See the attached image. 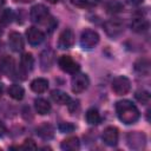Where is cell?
Wrapping results in <instances>:
<instances>
[{
    "label": "cell",
    "mask_w": 151,
    "mask_h": 151,
    "mask_svg": "<svg viewBox=\"0 0 151 151\" xmlns=\"http://www.w3.org/2000/svg\"><path fill=\"white\" fill-rule=\"evenodd\" d=\"M116 112L119 120L127 125L136 123L140 117V112L138 107L130 100H125V99L119 100L116 104Z\"/></svg>",
    "instance_id": "1"
},
{
    "label": "cell",
    "mask_w": 151,
    "mask_h": 151,
    "mask_svg": "<svg viewBox=\"0 0 151 151\" xmlns=\"http://www.w3.org/2000/svg\"><path fill=\"white\" fill-rule=\"evenodd\" d=\"M104 31L106 32V34L111 38H116L118 35H120L124 31V24L122 20H119L118 18H113L107 20L104 24Z\"/></svg>",
    "instance_id": "2"
},
{
    "label": "cell",
    "mask_w": 151,
    "mask_h": 151,
    "mask_svg": "<svg viewBox=\"0 0 151 151\" xmlns=\"http://www.w3.org/2000/svg\"><path fill=\"white\" fill-rule=\"evenodd\" d=\"M58 65L64 72L70 73V74H76L80 70L79 64L70 55H61L58 59Z\"/></svg>",
    "instance_id": "3"
},
{
    "label": "cell",
    "mask_w": 151,
    "mask_h": 151,
    "mask_svg": "<svg viewBox=\"0 0 151 151\" xmlns=\"http://www.w3.org/2000/svg\"><path fill=\"white\" fill-rule=\"evenodd\" d=\"M111 87H112V91L118 94V96H124L126 94L130 88H131V83L130 80L124 77V76H119V77H116L113 80H112V84H111Z\"/></svg>",
    "instance_id": "4"
},
{
    "label": "cell",
    "mask_w": 151,
    "mask_h": 151,
    "mask_svg": "<svg viewBox=\"0 0 151 151\" xmlns=\"http://www.w3.org/2000/svg\"><path fill=\"white\" fill-rule=\"evenodd\" d=\"M29 18L35 24H42L48 19V9L46 6L38 4L34 5L29 11Z\"/></svg>",
    "instance_id": "5"
},
{
    "label": "cell",
    "mask_w": 151,
    "mask_h": 151,
    "mask_svg": "<svg viewBox=\"0 0 151 151\" xmlns=\"http://www.w3.org/2000/svg\"><path fill=\"white\" fill-rule=\"evenodd\" d=\"M99 42V34L93 29H85L80 35V45L84 48H92Z\"/></svg>",
    "instance_id": "6"
},
{
    "label": "cell",
    "mask_w": 151,
    "mask_h": 151,
    "mask_svg": "<svg viewBox=\"0 0 151 151\" xmlns=\"http://www.w3.org/2000/svg\"><path fill=\"white\" fill-rule=\"evenodd\" d=\"M90 80L86 74H77L72 78L71 81V88L74 93H81L88 87Z\"/></svg>",
    "instance_id": "7"
},
{
    "label": "cell",
    "mask_w": 151,
    "mask_h": 151,
    "mask_svg": "<svg viewBox=\"0 0 151 151\" xmlns=\"http://www.w3.org/2000/svg\"><path fill=\"white\" fill-rule=\"evenodd\" d=\"M101 138L104 140V143L109 146H114L118 143V138H119V132L118 129L114 126H107L101 134Z\"/></svg>",
    "instance_id": "8"
},
{
    "label": "cell",
    "mask_w": 151,
    "mask_h": 151,
    "mask_svg": "<svg viewBox=\"0 0 151 151\" xmlns=\"http://www.w3.org/2000/svg\"><path fill=\"white\" fill-rule=\"evenodd\" d=\"M8 45L11 47L12 51L14 52H21L24 50L25 42H24V38L19 32H11L8 34Z\"/></svg>",
    "instance_id": "9"
},
{
    "label": "cell",
    "mask_w": 151,
    "mask_h": 151,
    "mask_svg": "<svg viewBox=\"0 0 151 151\" xmlns=\"http://www.w3.org/2000/svg\"><path fill=\"white\" fill-rule=\"evenodd\" d=\"M145 142H146L145 134L142 133V132L134 131V132H130V133L127 134V144H129V146L132 147V149H140V147H144Z\"/></svg>",
    "instance_id": "10"
},
{
    "label": "cell",
    "mask_w": 151,
    "mask_h": 151,
    "mask_svg": "<svg viewBox=\"0 0 151 151\" xmlns=\"http://www.w3.org/2000/svg\"><path fill=\"white\" fill-rule=\"evenodd\" d=\"M74 44V33L72 32V29L66 28L64 29L58 39V47L64 50V48H70L72 45Z\"/></svg>",
    "instance_id": "11"
},
{
    "label": "cell",
    "mask_w": 151,
    "mask_h": 151,
    "mask_svg": "<svg viewBox=\"0 0 151 151\" xmlns=\"http://www.w3.org/2000/svg\"><path fill=\"white\" fill-rule=\"evenodd\" d=\"M26 37H27V40L28 42L32 45V46H38L40 45L44 39H45V34L37 27H29L27 31H26Z\"/></svg>",
    "instance_id": "12"
},
{
    "label": "cell",
    "mask_w": 151,
    "mask_h": 151,
    "mask_svg": "<svg viewBox=\"0 0 151 151\" xmlns=\"http://www.w3.org/2000/svg\"><path fill=\"white\" fill-rule=\"evenodd\" d=\"M33 65H34V59H33L32 54L24 53L20 58V71H21L22 76H26L28 72H31L33 70Z\"/></svg>",
    "instance_id": "13"
},
{
    "label": "cell",
    "mask_w": 151,
    "mask_h": 151,
    "mask_svg": "<svg viewBox=\"0 0 151 151\" xmlns=\"http://www.w3.org/2000/svg\"><path fill=\"white\" fill-rule=\"evenodd\" d=\"M37 134L40 138L48 140V139L53 138V136H54V127L48 123H42L41 125H39L37 127Z\"/></svg>",
    "instance_id": "14"
},
{
    "label": "cell",
    "mask_w": 151,
    "mask_h": 151,
    "mask_svg": "<svg viewBox=\"0 0 151 151\" xmlns=\"http://www.w3.org/2000/svg\"><path fill=\"white\" fill-rule=\"evenodd\" d=\"M134 71L142 76H149L150 74V71H151V66H150V61L149 59H145V58H142V59H138L134 65Z\"/></svg>",
    "instance_id": "15"
},
{
    "label": "cell",
    "mask_w": 151,
    "mask_h": 151,
    "mask_svg": "<svg viewBox=\"0 0 151 151\" xmlns=\"http://www.w3.org/2000/svg\"><path fill=\"white\" fill-rule=\"evenodd\" d=\"M60 147L65 151H76L80 147V142L78 137H68L61 142Z\"/></svg>",
    "instance_id": "16"
},
{
    "label": "cell",
    "mask_w": 151,
    "mask_h": 151,
    "mask_svg": "<svg viewBox=\"0 0 151 151\" xmlns=\"http://www.w3.org/2000/svg\"><path fill=\"white\" fill-rule=\"evenodd\" d=\"M51 98H52V100H53L54 103H57V104H59V105H67V104L70 103V100H71L70 96H68L66 92L60 91V90H54V91H52Z\"/></svg>",
    "instance_id": "17"
},
{
    "label": "cell",
    "mask_w": 151,
    "mask_h": 151,
    "mask_svg": "<svg viewBox=\"0 0 151 151\" xmlns=\"http://www.w3.org/2000/svg\"><path fill=\"white\" fill-rule=\"evenodd\" d=\"M149 28V21L142 17L139 18H134L131 22V29L133 32H137V33H142V32H145L146 29Z\"/></svg>",
    "instance_id": "18"
},
{
    "label": "cell",
    "mask_w": 151,
    "mask_h": 151,
    "mask_svg": "<svg viewBox=\"0 0 151 151\" xmlns=\"http://www.w3.org/2000/svg\"><path fill=\"white\" fill-rule=\"evenodd\" d=\"M34 107H35V111L41 116L48 114L51 111V104L44 98H37L34 100Z\"/></svg>",
    "instance_id": "19"
},
{
    "label": "cell",
    "mask_w": 151,
    "mask_h": 151,
    "mask_svg": "<svg viewBox=\"0 0 151 151\" xmlns=\"http://www.w3.org/2000/svg\"><path fill=\"white\" fill-rule=\"evenodd\" d=\"M14 70V60L9 55H4L0 58V71L6 74H11Z\"/></svg>",
    "instance_id": "20"
},
{
    "label": "cell",
    "mask_w": 151,
    "mask_h": 151,
    "mask_svg": "<svg viewBox=\"0 0 151 151\" xmlns=\"http://www.w3.org/2000/svg\"><path fill=\"white\" fill-rule=\"evenodd\" d=\"M48 88V81L45 78H37L31 83V90L35 93H44Z\"/></svg>",
    "instance_id": "21"
},
{
    "label": "cell",
    "mask_w": 151,
    "mask_h": 151,
    "mask_svg": "<svg viewBox=\"0 0 151 151\" xmlns=\"http://www.w3.org/2000/svg\"><path fill=\"white\" fill-rule=\"evenodd\" d=\"M85 118H86V122L91 125H98L101 122L100 113L98 112L97 109H88L85 113Z\"/></svg>",
    "instance_id": "22"
},
{
    "label": "cell",
    "mask_w": 151,
    "mask_h": 151,
    "mask_svg": "<svg viewBox=\"0 0 151 151\" xmlns=\"http://www.w3.org/2000/svg\"><path fill=\"white\" fill-rule=\"evenodd\" d=\"M8 94L11 98L15 99V100H21L24 98V94H25V91L22 88V86L18 85V84H14V85H11L9 88H8Z\"/></svg>",
    "instance_id": "23"
},
{
    "label": "cell",
    "mask_w": 151,
    "mask_h": 151,
    "mask_svg": "<svg viewBox=\"0 0 151 151\" xmlns=\"http://www.w3.org/2000/svg\"><path fill=\"white\" fill-rule=\"evenodd\" d=\"M54 54L52 51H44L41 53V57H40V61H41V66H42V70H47L50 68V66L52 65L53 63V58Z\"/></svg>",
    "instance_id": "24"
},
{
    "label": "cell",
    "mask_w": 151,
    "mask_h": 151,
    "mask_svg": "<svg viewBox=\"0 0 151 151\" xmlns=\"http://www.w3.org/2000/svg\"><path fill=\"white\" fill-rule=\"evenodd\" d=\"M134 98H136L139 103H142L143 105H147V104L150 103V100H151L150 93H149L147 91H137V92L134 93Z\"/></svg>",
    "instance_id": "25"
},
{
    "label": "cell",
    "mask_w": 151,
    "mask_h": 151,
    "mask_svg": "<svg viewBox=\"0 0 151 151\" xmlns=\"http://www.w3.org/2000/svg\"><path fill=\"white\" fill-rule=\"evenodd\" d=\"M13 19V12L12 9L9 8H6V9H2L0 12V22L4 24V25H7L12 21Z\"/></svg>",
    "instance_id": "26"
},
{
    "label": "cell",
    "mask_w": 151,
    "mask_h": 151,
    "mask_svg": "<svg viewBox=\"0 0 151 151\" xmlns=\"http://www.w3.org/2000/svg\"><path fill=\"white\" fill-rule=\"evenodd\" d=\"M106 9H107L109 13H118V12L123 11V5H122L119 1L113 0V1H111V2L107 4Z\"/></svg>",
    "instance_id": "27"
},
{
    "label": "cell",
    "mask_w": 151,
    "mask_h": 151,
    "mask_svg": "<svg viewBox=\"0 0 151 151\" xmlns=\"http://www.w3.org/2000/svg\"><path fill=\"white\" fill-rule=\"evenodd\" d=\"M59 131L61 133H71L74 131L76 126L72 124V123H68V122H64V123H60L59 126H58Z\"/></svg>",
    "instance_id": "28"
},
{
    "label": "cell",
    "mask_w": 151,
    "mask_h": 151,
    "mask_svg": "<svg viewBox=\"0 0 151 151\" xmlns=\"http://www.w3.org/2000/svg\"><path fill=\"white\" fill-rule=\"evenodd\" d=\"M72 5L79 8H86L92 5V0H71Z\"/></svg>",
    "instance_id": "29"
},
{
    "label": "cell",
    "mask_w": 151,
    "mask_h": 151,
    "mask_svg": "<svg viewBox=\"0 0 151 151\" xmlns=\"http://www.w3.org/2000/svg\"><path fill=\"white\" fill-rule=\"evenodd\" d=\"M21 149H25V150H34V149H37V144H35V142L33 139L27 138V139H25Z\"/></svg>",
    "instance_id": "30"
},
{
    "label": "cell",
    "mask_w": 151,
    "mask_h": 151,
    "mask_svg": "<svg viewBox=\"0 0 151 151\" xmlns=\"http://www.w3.org/2000/svg\"><path fill=\"white\" fill-rule=\"evenodd\" d=\"M125 1H126L129 5H133V6H134V5H139V4H142L144 0H125Z\"/></svg>",
    "instance_id": "31"
},
{
    "label": "cell",
    "mask_w": 151,
    "mask_h": 151,
    "mask_svg": "<svg viewBox=\"0 0 151 151\" xmlns=\"http://www.w3.org/2000/svg\"><path fill=\"white\" fill-rule=\"evenodd\" d=\"M6 133V126L2 122H0V137H2Z\"/></svg>",
    "instance_id": "32"
},
{
    "label": "cell",
    "mask_w": 151,
    "mask_h": 151,
    "mask_svg": "<svg viewBox=\"0 0 151 151\" xmlns=\"http://www.w3.org/2000/svg\"><path fill=\"white\" fill-rule=\"evenodd\" d=\"M15 2H22V4H26V2H31L32 0H13Z\"/></svg>",
    "instance_id": "33"
},
{
    "label": "cell",
    "mask_w": 151,
    "mask_h": 151,
    "mask_svg": "<svg viewBox=\"0 0 151 151\" xmlns=\"http://www.w3.org/2000/svg\"><path fill=\"white\" fill-rule=\"evenodd\" d=\"M2 92H4V86H2V84H0V97H1Z\"/></svg>",
    "instance_id": "34"
},
{
    "label": "cell",
    "mask_w": 151,
    "mask_h": 151,
    "mask_svg": "<svg viewBox=\"0 0 151 151\" xmlns=\"http://www.w3.org/2000/svg\"><path fill=\"white\" fill-rule=\"evenodd\" d=\"M5 2H6V0H0V7H2L5 5Z\"/></svg>",
    "instance_id": "35"
},
{
    "label": "cell",
    "mask_w": 151,
    "mask_h": 151,
    "mask_svg": "<svg viewBox=\"0 0 151 151\" xmlns=\"http://www.w3.org/2000/svg\"><path fill=\"white\" fill-rule=\"evenodd\" d=\"M48 2H51V4H57L58 2V0H47Z\"/></svg>",
    "instance_id": "36"
},
{
    "label": "cell",
    "mask_w": 151,
    "mask_h": 151,
    "mask_svg": "<svg viewBox=\"0 0 151 151\" xmlns=\"http://www.w3.org/2000/svg\"><path fill=\"white\" fill-rule=\"evenodd\" d=\"M2 34V28H1V26H0V35Z\"/></svg>",
    "instance_id": "37"
}]
</instances>
